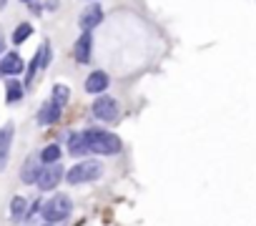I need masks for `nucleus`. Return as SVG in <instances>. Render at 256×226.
Instances as JSON below:
<instances>
[{
  "mask_svg": "<svg viewBox=\"0 0 256 226\" xmlns=\"http://www.w3.org/2000/svg\"><path fill=\"white\" fill-rule=\"evenodd\" d=\"M86 134V141H88V151L90 154H100V156H113L120 151V138L110 131H103V128H88L83 131Z\"/></svg>",
  "mask_w": 256,
  "mask_h": 226,
  "instance_id": "1",
  "label": "nucleus"
},
{
  "mask_svg": "<svg viewBox=\"0 0 256 226\" xmlns=\"http://www.w3.org/2000/svg\"><path fill=\"white\" fill-rule=\"evenodd\" d=\"M70 211H73V201H70V196H66V194H56L53 198H48L43 206H40V216L53 226V224H58V221H66L68 216H70Z\"/></svg>",
  "mask_w": 256,
  "mask_h": 226,
  "instance_id": "2",
  "label": "nucleus"
},
{
  "mask_svg": "<svg viewBox=\"0 0 256 226\" xmlns=\"http://www.w3.org/2000/svg\"><path fill=\"white\" fill-rule=\"evenodd\" d=\"M100 176H103V166L98 161H80L70 171H66V181L73 184V186L88 184V181H98Z\"/></svg>",
  "mask_w": 256,
  "mask_h": 226,
  "instance_id": "3",
  "label": "nucleus"
},
{
  "mask_svg": "<svg viewBox=\"0 0 256 226\" xmlns=\"http://www.w3.org/2000/svg\"><path fill=\"white\" fill-rule=\"evenodd\" d=\"M90 110H93V116H96L98 121L110 124V121H116V118H118V100H116V98H110V96H96V100H93Z\"/></svg>",
  "mask_w": 256,
  "mask_h": 226,
  "instance_id": "4",
  "label": "nucleus"
},
{
  "mask_svg": "<svg viewBox=\"0 0 256 226\" xmlns=\"http://www.w3.org/2000/svg\"><path fill=\"white\" fill-rule=\"evenodd\" d=\"M63 166L60 164H48V166H40V171H38V178H36V186L40 188V191H53L58 184H60V178H63Z\"/></svg>",
  "mask_w": 256,
  "mask_h": 226,
  "instance_id": "5",
  "label": "nucleus"
},
{
  "mask_svg": "<svg viewBox=\"0 0 256 226\" xmlns=\"http://www.w3.org/2000/svg\"><path fill=\"white\" fill-rule=\"evenodd\" d=\"M103 23V8L98 6V3H93V6H88L83 13H80V18H78V26H80V30L83 33H90L93 28H98Z\"/></svg>",
  "mask_w": 256,
  "mask_h": 226,
  "instance_id": "6",
  "label": "nucleus"
},
{
  "mask_svg": "<svg viewBox=\"0 0 256 226\" xmlns=\"http://www.w3.org/2000/svg\"><path fill=\"white\" fill-rule=\"evenodd\" d=\"M23 68H26V63H23L20 53H6V56H3V60H0V76L16 78V76H20V73H23Z\"/></svg>",
  "mask_w": 256,
  "mask_h": 226,
  "instance_id": "7",
  "label": "nucleus"
},
{
  "mask_svg": "<svg viewBox=\"0 0 256 226\" xmlns=\"http://www.w3.org/2000/svg\"><path fill=\"white\" fill-rule=\"evenodd\" d=\"M10 146H13V124H8V126L0 128V171L8 166Z\"/></svg>",
  "mask_w": 256,
  "mask_h": 226,
  "instance_id": "8",
  "label": "nucleus"
},
{
  "mask_svg": "<svg viewBox=\"0 0 256 226\" xmlns=\"http://www.w3.org/2000/svg\"><path fill=\"white\" fill-rule=\"evenodd\" d=\"M90 48H93V36L90 33H80L78 40H76V48H73L76 60L78 63H90Z\"/></svg>",
  "mask_w": 256,
  "mask_h": 226,
  "instance_id": "9",
  "label": "nucleus"
},
{
  "mask_svg": "<svg viewBox=\"0 0 256 226\" xmlns=\"http://www.w3.org/2000/svg\"><path fill=\"white\" fill-rule=\"evenodd\" d=\"M60 106H56L53 100H48V103H43L40 106V110H38V124L40 126H50V124H58L60 121Z\"/></svg>",
  "mask_w": 256,
  "mask_h": 226,
  "instance_id": "10",
  "label": "nucleus"
},
{
  "mask_svg": "<svg viewBox=\"0 0 256 226\" xmlns=\"http://www.w3.org/2000/svg\"><path fill=\"white\" fill-rule=\"evenodd\" d=\"M108 83H110L108 73L96 70V73H90V76L86 78V90H88V93H93V96H98V93H103V90L108 88Z\"/></svg>",
  "mask_w": 256,
  "mask_h": 226,
  "instance_id": "11",
  "label": "nucleus"
},
{
  "mask_svg": "<svg viewBox=\"0 0 256 226\" xmlns=\"http://www.w3.org/2000/svg\"><path fill=\"white\" fill-rule=\"evenodd\" d=\"M68 154L70 156H86V154H90L88 151V141H86V134H70V138H68Z\"/></svg>",
  "mask_w": 256,
  "mask_h": 226,
  "instance_id": "12",
  "label": "nucleus"
},
{
  "mask_svg": "<svg viewBox=\"0 0 256 226\" xmlns=\"http://www.w3.org/2000/svg\"><path fill=\"white\" fill-rule=\"evenodd\" d=\"M38 171H40V161H38V156H30V158L26 161V166H23L20 181H23V184H36Z\"/></svg>",
  "mask_w": 256,
  "mask_h": 226,
  "instance_id": "13",
  "label": "nucleus"
},
{
  "mask_svg": "<svg viewBox=\"0 0 256 226\" xmlns=\"http://www.w3.org/2000/svg\"><path fill=\"white\" fill-rule=\"evenodd\" d=\"M23 90H26V86H23L18 78H8V83H6V100H8V103L20 100V98H23Z\"/></svg>",
  "mask_w": 256,
  "mask_h": 226,
  "instance_id": "14",
  "label": "nucleus"
},
{
  "mask_svg": "<svg viewBox=\"0 0 256 226\" xmlns=\"http://www.w3.org/2000/svg\"><path fill=\"white\" fill-rule=\"evenodd\" d=\"M38 161H40L43 166H48V164H60V146H58V144L46 146V148L38 154Z\"/></svg>",
  "mask_w": 256,
  "mask_h": 226,
  "instance_id": "15",
  "label": "nucleus"
},
{
  "mask_svg": "<svg viewBox=\"0 0 256 226\" xmlns=\"http://www.w3.org/2000/svg\"><path fill=\"white\" fill-rule=\"evenodd\" d=\"M26 216H28V204H26L23 196H16L10 201V218L13 221H26Z\"/></svg>",
  "mask_w": 256,
  "mask_h": 226,
  "instance_id": "16",
  "label": "nucleus"
},
{
  "mask_svg": "<svg viewBox=\"0 0 256 226\" xmlns=\"http://www.w3.org/2000/svg\"><path fill=\"white\" fill-rule=\"evenodd\" d=\"M30 36H33V26H30V23H20V26L13 30V43H16V46H23Z\"/></svg>",
  "mask_w": 256,
  "mask_h": 226,
  "instance_id": "17",
  "label": "nucleus"
},
{
  "mask_svg": "<svg viewBox=\"0 0 256 226\" xmlns=\"http://www.w3.org/2000/svg\"><path fill=\"white\" fill-rule=\"evenodd\" d=\"M33 63L38 66V70H43V68H46V66L50 63V43H43V46H40V50L36 53Z\"/></svg>",
  "mask_w": 256,
  "mask_h": 226,
  "instance_id": "18",
  "label": "nucleus"
},
{
  "mask_svg": "<svg viewBox=\"0 0 256 226\" xmlns=\"http://www.w3.org/2000/svg\"><path fill=\"white\" fill-rule=\"evenodd\" d=\"M68 93H70V90H68L66 86H60V83H56V86H53V98H50V100H53L56 106H60V108H63V106L68 103V98H70Z\"/></svg>",
  "mask_w": 256,
  "mask_h": 226,
  "instance_id": "19",
  "label": "nucleus"
},
{
  "mask_svg": "<svg viewBox=\"0 0 256 226\" xmlns=\"http://www.w3.org/2000/svg\"><path fill=\"white\" fill-rule=\"evenodd\" d=\"M46 8H48V10H56V8H58V0H48Z\"/></svg>",
  "mask_w": 256,
  "mask_h": 226,
  "instance_id": "20",
  "label": "nucleus"
},
{
  "mask_svg": "<svg viewBox=\"0 0 256 226\" xmlns=\"http://www.w3.org/2000/svg\"><path fill=\"white\" fill-rule=\"evenodd\" d=\"M30 10H33V13H40L43 6H40V3H30Z\"/></svg>",
  "mask_w": 256,
  "mask_h": 226,
  "instance_id": "21",
  "label": "nucleus"
},
{
  "mask_svg": "<svg viewBox=\"0 0 256 226\" xmlns=\"http://www.w3.org/2000/svg\"><path fill=\"white\" fill-rule=\"evenodd\" d=\"M3 46H6V43H3V38H0V53H3Z\"/></svg>",
  "mask_w": 256,
  "mask_h": 226,
  "instance_id": "22",
  "label": "nucleus"
},
{
  "mask_svg": "<svg viewBox=\"0 0 256 226\" xmlns=\"http://www.w3.org/2000/svg\"><path fill=\"white\" fill-rule=\"evenodd\" d=\"M6 3H8V0H0V8H3V6H6Z\"/></svg>",
  "mask_w": 256,
  "mask_h": 226,
  "instance_id": "23",
  "label": "nucleus"
},
{
  "mask_svg": "<svg viewBox=\"0 0 256 226\" xmlns=\"http://www.w3.org/2000/svg\"><path fill=\"white\" fill-rule=\"evenodd\" d=\"M23 3H33V0H23Z\"/></svg>",
  "mask_w": 256,
  "mask_h": 226,
  "instance_id": "24",
  "label": "nucleus"
},
{
  "mask_svg": "<svg viewBox=\"0 0 256 226\" xmlns=\"http://www.w3.org/2000/svg\"><path fill=\"white\" fill-rule=\"evenodd\" d=\"M46 226H50V224H46Z\"/></svg>",
  "mask_w": 256,
  "mask_h": 226,
  "instance_id": "25",
  "label": "nucleus"
}]
</instances>
